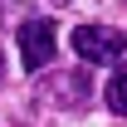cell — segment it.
<instances>
[{
    "label": "cell",
    "instance_id": "5",
    "mask_svg": "<svg viewBox=\"0 0 127 127\" xmlns=\"http://www.w3.org/2000/svg\"><path fill=\"white\" fill-rule=\"evenodd\" d=\"M59 5H64V0H59Z\"/></svg>",
    "mask_w": 127,
    "mask_h": 127
},
{
    "label": "cell",
    "instance_id": "4",
    "mask_svg": "<svg viewBox=\"0 0 127 127\" xmlns=\"http://www.w3.org/2000/svg\"><path fill=\"white\" fill-rule=\"evenodd\" d=\"M108 108L127 117V68H117V73L108 78Z\"/></svg>",
    "mask_w": 127,
    "mask_h": 127
},
{
    "label": "cell",
    "instance_id": "2",
    "mask_svg": "<svg viewBox=\"0 0 127 127\" xmlns=\"http://www.w3.org/2000/svg\"><path fill=\"white\" fill-rule=\"evenodd\" d=\"M54 49H59V30H54V20H25L20 25V59L25 68H44L54 59Z\"/></svg>",
    "mask_w": 127,
    "mask_h": 127
},
{
    "label": "cell",
    "instance_id": "1",
    "mask_svg": "<svg viewBox=\"0 0 127 127\" xmlns=\"http://www.w3.org/2000/svg\"><path fill=\"white\" fill-rule=\"evenodd\" d=\"M68 44H73V54L88 59V64H112V59L127 54V34L112 30V25H78Z\"/></svg>",
    "mask_w": 127,
    "mask_h": 127
},
{
    "label": "cell",
    "instance_id": "3",
    "mask_svg": "<svg viewBox=\"0 0 127 127\" xmlns=\"http://www.w3.org/2000/svg\"><path fill=\"white\" fill-rule=\"evenodd\" d=\"M88 88H93V83H88V73H59V83L49 88V98H59L64 108H68V103H83V98H88Z\"/></svg>",
    "mask_w": 127,
    "mask_h": 127
}]
</instances>
